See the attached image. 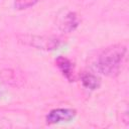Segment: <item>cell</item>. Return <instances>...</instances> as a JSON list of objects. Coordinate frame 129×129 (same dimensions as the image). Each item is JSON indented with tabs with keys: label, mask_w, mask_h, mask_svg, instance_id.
Instances as JSON below:
<instances>
[{
	"label": "cell",
	"mask_w": 129,
	"mask_h": 129,
	"mask_svg": "<svg viewBox=\"0 0 129 129\" xmlns=\"http://www.w3.org/2000/svg\"><path fill=\"white\" fill-rule=\"evenodd\" d=\"M19 41L26 45L43 50H54L60 44V40L57 37L44 35H21L19 36Z\"/></svg>",
	"instance_id": "7a4b0ae2"
},
{
	"label": "cell",
	"mask_w": 129,
	"mask_h": 129,
	"mask_svg": "<svg viewBox=\"0 0 129 129\" xmlns=\"http://www.w3.org/2000/svg\"><path fill=\"white\" fill-rule=\"evenodd\" d=\"M127 48L123 44H115L106 48L98 57L96 68L99 73L107 77H114L119 74L125 60Z\"/></svg>",
	"instance_id": "6da1fadb"
},
{
	"label": "cell",
	"mask_w": 129,
	"mask_h": 129,
	"mask_svg": "<svg viewBox=\"0 0 129 129\" xmlns=\"http://www.w3.org/2000/svg\"><path fill=\"white\" fill-rule=\"evenodd\" d=\"M4 92H5V88H4L3 83H2L1 80H0V97H2V95L4 94Z\"/></svg>",
	"instance_id": "ba28073f"
},
{
	"label": "cell",
	"mask_w": 129,
	"mask_h": 129,
	"mask_svg": "<svg viewBox=\"0 0 129 129\" xmlns=\"http://www.w3.org/2000/svg\"><path fill=\"white\" fill-rule=\"evenodd\" d=\"M77 116V112L70 108H57L51 110L46 116L47 124H59L69 123L73 121Z\"/></svg>",
	"instance_id": "3957f363"
},
{
	"label": "cell",
	"mask_w": 129,
	"mask_h": 129,
	"mask_svg": "<svg viewBox=\"0 0 129 129\" xmlns=\"http://www.w3.org/2000/svg\"><path fill=\"white\" fill-rule=\"evenodd\" d=\"M39 0H15L14 7L17 10H24L33 5H35Z\"/></svg>",
	"instance_id": "52a82bcc"
},
{
	"label": "cell",
	"mask_w": 129,
	"mask_h": 129,
	"mask_svg": "<svg viewBox=\"0 0 129 129\" xmlns=\"http://www.w3.org/2000/svg\"><path fill=\"white\" fill-rule=\"evenodd\" d=\"M81 82L83 84V86L91 91L97 90L100 85H101V80L100 78H98L96 75L91 74V73H85L82 75L81 77Z\"/></svg>",
	"instance_id": "8992f818"
},
{
	"label": "cell",
	"mask_w": 129,
	"mask_h": 129,
	"mask_svg": "<svg viewBox=\"0 0 129 129\" xmlns=\"http://www.w3.org/2000/svg\"><path fill=\"white\" fill-rule=\"evenodd\" d=\"M55 63H56V67L61 72V74L63 75V77L68 81L70 82L75 81V67H74V63L69 58L64 56H58L55 59Z\"/></svg>",
	"instance_id": "5b68a950"
},
{
	"label": "cell",
	"mask_w": 129,
	"mask_h": 129,
	"mask_svg": "<svg viewBox=\"0 0 129 129\" xmlns=\"http://www.w3.org/2000/svg\"><path fill=\"white\" fill-rule=\"evenodd\" d=\"M80 23V20L77 16V14L73 11H67L63 15L58 17L57 20V26L58 28L66 33H70L74 31Z\"/></svg>",
	"instance_id": "277c9868"
}]
</instances>
